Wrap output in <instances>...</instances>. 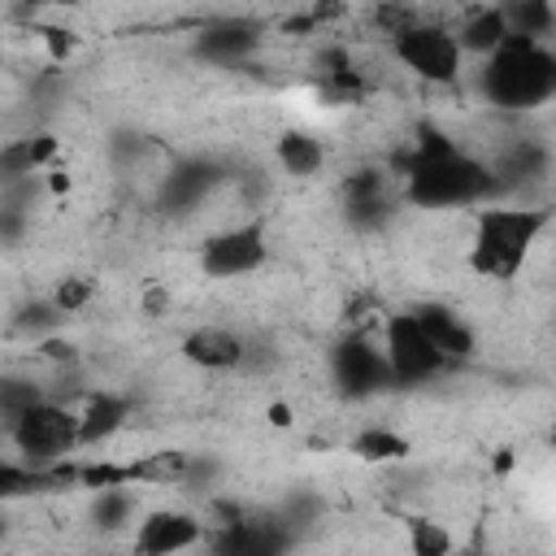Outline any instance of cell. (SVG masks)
Listing matches in <instances>:
<instances>
[{"mask_svg": "<svg viewBox=\"0 0 556 556\" xmlns=\"http://www.w3.org/2000/svg\"><path fill=\"white\" fill-rule=\"evenodd\" d=\"M478 83L495 109H534V104H547L556 91V56L534 39L508 35L482 61Z\"/></svg>", "mask_w": 556, "mask_h": 556, "instance_id": "1", "label": "cell"}, {"mask_svg": "<svg viewBox=\"0 0 556 556\" xmlns=\"http://www.w3.org/2000/svg\"><path fill=\"white\" fill-rule=\"evenodd\" d=\"M547 226H552L547 208H513V204L478 208V230H473V248H469L473 274L478 278H513Z\"/></svg>", "mask_w": 556, "mask_h": 556, "instance_id": "2", "label": "cell"}, {"mask_svg": "<svg viewBox=\"0 0 556 556\" xmlns=\"http://www.w3.org/2000/svg\"><path fill=\"white\" fill-rule=\"evenodd\" d=\"M404 178H408V195L417 204H426V208L473 204V200H482L495 187L491 169L482 161L465 156L460 148L452 156H443V161H408V174Z\"/></svg>", "mask_w": 556, "mask_h": 556, "instance_id": "3", "label": "cell"}, {"mask_svg": "<svg viewBox=\"0 0 556 556\" xmlns=\"http://www.w3.org/2000/svg\"><path fill=\"white\" fill-rule=\"evenodd\" d=\"M9 439L22 456V465L30 469H48L56 460H65L74 447H78V413L61 400H39L30 404L13 426H9Z\"/></svg>", "mask_w": 556, "mask_h": 556, "instance_id": "4", "label": "cell"}, {"mask_svg": "<svg viewBox=\"0 0 556 556\" xmlns=\"http://www.w3.org/2000/svg\"><path fill=\"white\" fill-rule=\"evenodd\" d=\"M391 52L404 70H413L421 83H434V87H447L460 78L465 70V56L456 48V35L447 26H434V22H417L413 30L395 35L391 39Z\"/></svg>", "mask_w": 556, "mask_h": 556, "instance_id": "5", "label": "cell"}, {"mask_svg": "<svg viewBox=\"0 0 556 556\" xmlns=\"http://www.w3.org/2000/svg\"><path fill=\"white\" fill-rule=\"evenodd\" d=\"M382 361L391 369V382H421V378H434L439 369H447L452 361L421 334V326L408 317V313H391L382 321Z\"/></svg>", "mask_w": 556, "mask_h": 556, "instance_id": "6", "label": "cell"}, {"mask_svg": "<svg viewBox=\"0 0 556 556\" xmlns=\"http://www.w3.org/2000/svg\"><path fill=\"white\" fill-rule=\"evenodd\" d=\"M269 256V239H265V222L252 217V222H239L222 235H213L204 248H200V269L208 278H243L252 269H261Z\"/></svg>", "mask_w": 556, "mask_h": 556, "instance_id": "7", "label": "cell"}, {"mask_svg": "<svg viewBox=\"0 0 556 556\" xmlns=\"http://www.w3.org/2000/svg\"><path fill=\"white\" fill-rule=\"evenodd\" d=\"M195 543H204V521L187 508H152L148 517H139L135 556H178Z\"/></svg>", "mask_w": 556, "mask_h": 556, "instance_id": "8", "label": "cell"}, {"mask_svg": "<svg viewBox=\"0 0 556 556\" xmlns=\"http://www.w3.org/2000/svg\"><path fill=\"white\" fill-rule=\"evenodd\" d=\"M330 369H334V382H343L348 395H374L391 382V369H387L382 352L365 339H343L330 352Z\"/></svg>", "mask_w": 556, "mask_h": 556, "instance_id": "9", "label": "cell"}, {"mask_svg": "<svg viewBox=\"0 0 556 556\" xmlns=\"http://www.w3.org/2000/svg\"><path fill=\"white\" fill-rule=\"evenodd\" d=\"M178 352H182L191 365L213 369V374L239 369V365L248 361V343H243L235 330H226V326H195V330H187Z\"/></svg>", "mask_w": 556, "mask_h": 556, "instance_id": "10", "label": "cell"}, {"mask_svg": "<svg viewBox=\"0 0 556 556\" xmlns=\"http://www.w3.org/2000/svg\"><path fill=\"white\" fill-rule=\"evenodd\" d=\"M408 317L421 326V334L447 356V361H465V356H473V330L447 308V304H417V308H408Z\"/></svg>", "mask_w": 556, "mask_h": 556, "instance_id": "11", "label": "cell"}, {"mask_svg": "<svg viewBox=\"0 0 556 556\" xmlns=\"http://www.w3.org/2000/svg\"><path fill=\"white\" fill-rule=\"evenodd\" d=\"M130 417V400L117 395V391H96L87 400V408L78 413V447H91V443H104L109 434H117Z\"/></svg>", "mask_w": 556, "mask_h": 556, "instance_id": "12", "label": "cell"}, {"mask_svg": "<svg viewBox=\"0 0 556 556\" xmlns=\"http://www.w3.org/2000/svg\"><path fill=\"white\" fill-rule=\"evenodd\" d=\"M452 35H456L460 56H478V61H486V56L508 39V26H504L500 4H491V9H473Z\"/></svg>", "mask_w": 556, "mask_h": 556, "instance_id": "13", "label": "cell"}, {"mask_svg": "<svg viewBox=\"0 0 556 556\" xmlns=\"http://www.w3.org/2000/svg\"><path fill=\"white\" fill-rule=\"evenodd\" d=\"M256 43H261V35H256V26L243 22V17L213 22V26H204L200 39H195V48H200L208 61H239V56H248Z\"/></svg>", "mask_w": 556, "mask_h": 556, "instance_id": "14", "label": "cell"}, {"mask_svg": "<svg viewBox=\"0 0 556 556\" xmlns=\"http://www.w3.org/2000/svg\"><path fill=\"white\" fill-rule=\"evenodd\" d=\"M274 152H278V165H282L291 178H313V174H321V165H326V148H321V139L308 135V130H282L278 143H274Z\"/></svg>", "mask_w": 556, "mask_h": 556, "instance_id": "15", "label": "cell"}, {"mask_svg": "<svg viewBox=\"0 0 556 556\" xmlns=\"http://www.w3.org/2000/svg\"><path fill=\"white\" fill-rule=\"evenodd\" d=\"M348 452L361 456V460H369V465H395V460H404L413 452V443L404 434L387 430V426H365L361 434H352Z\"/></svg>", "mask_w": 556, "mask_h": 556, "instance_id": "16", "label": "cell"}, {"mask_svg": "<svg viewBox=\"0 0 556 556\" xmlns=\"http://www.w3.org/2000/svg\"><path fill=\"white\" fill-rule=\"evenodd\" d=\"M500 13H504L508 35H517V39H534V43H543V39L552 35V22H556V9H552V4H543V0L500 4Z\"/></svg>", "mask_w": 556, "mask_h": 556, "instance_id": "17", "label": "cell"}, {"mask_svg": "<svg viewBox=\"0 0 556 556\" xmlns=\"http://www.w3.org/2000/svg\"><path fill=\"white\" fill-rule=\"evenodd\" d=\"M187 465H191V452H182V447H165V452H152V456H143V460H130V482L174 486V482H182Z\"/></svg>", "mask_w": 556, "mask_h": 556, "instance_id": "18", "label": "cell"}, {"mask_svg": "<svg viewBox=\"0 0 556 556\" xmlns=\"http://www.w3.org/2000/svg\"><path fill=\"white\" fill-rule=\"evenodd\" d=\"M135 517V491L130 486H104V491H96V504H91V521L100 526V530H122L126 521Z\"/></svg>", "mask_w": 556, "mask_h": 556, "instance_id": "19", "label": "cell"}, {"mask_svg": "<svg viewBox=\"0 0 556 556\" xmlns=\"http://www.w3.org/2000/svg\"><path fill=\"white\" fill-rule=\"evenodd\" d=\"M408 552L413 556H452V530L434 517H408Z\"/></svg>", "mask_w": 556, "mask_h": 556, "instance_id": "20", "label": "cell"}, {"mask_svg": "<svg viewBox=\"0 0 556 556\" xmlns=\"http://www.w3.org/2000/svg\"><path fill=\"white\" fill-rule=\"evenodd\" d=\"M39 400H43V387L35 378H0V421L4 426H13Z\"/></svg>", "mask_w": 556, "mask_h": 556, "instance_id": "21", "label": "cell"}, {"mask_svg": "<svg viewBox=\"0 0 556 556\" xmlns=\"http://www.w3.org/2000/svg\"><path fill=\"white\" fill-rule=\"evenodd\" d=\"M91 295H96V282H91V278H83V274H70V278H61V282H56L52 304H56V313H61V317H70V313H83V308L91 304Z\"/></svg>", "mask_w": 556, "mask_h": 556, "instance_id": "22", "label": "cell"}, {"mask_svg": "<svg viewBox=\"0 0 556 556\" xmlns=\"http://www.w3.org/2000/svg\"><path fill=\"white\" fill-rule=\"evenodd\" d=\"M22 178H35V165H30V152H26V139H9L0 148V187H13Z\"/></svg>", "mask_w": 556, "mask_h": 556, "instance_id": "23", "label": "cell"}, {"mask_svg": "<svg viewBox=\"0 0 556 556\" xmlns=\"http://www.w3.org/2000/svg\"><path fill=\"white\" fill-rule=\"evenodd\" d=\"M374 22L382 26V35H404V30H413L417 22H421V13L417 9H404V4H378L374 9Z\"/></svg>", "mask_w": 556, "mask_h": 556, "instance_id": "24", "label": "cell"}, {"mask_svg": "<svg viewBox=\"0 0 556 556\" xmlns=\"http://www.w3.org/2000/svg\"><path fill=\"white\" fill-rule=\"evenodd\" d=\"M39 39H43V48L52 52V61H70V52H74V43H78L65 26H39Z\"/></svg>", "mask_w": 556, "mask_h": 556, "instance_id": "25", "label": "cell"}, {"mask_svg": "<svg viewBox=\"0 0 556 556\" xmlns=\"http://www.w3.org/2000/svg\"><path fill=\"white\" fill-rule=\"evenodd\" d=\"M43 361H52V365H74L78 361V348L70 343V339H61V334H48V339H39V348H35Z\"/></svg>", "mask_w": 556, "mask_h": 556, "instance_id": "26", "label": "cell"}, {"mask_svg": "<svg viewBox=\"0 0 556 556\" xmlns=\"http://www.w3.org/2000/svg\"><path fill=\"white\" fill-rule=\"evenodd\" d=\"M26 152H30V165L39 169V165H48V161L61 152V139H56V135H48V130L26 135Z\"/></svg>", "mask_w": 556, "mask_h": 556, "instance_id": "27", "label": "cell"}, {"mask_svg": "<svg viewBox=\"0 0 556 556\" xmlns=\"http://www.w3.org/2000/svg\"><path fill=\"white\" fill-rule=\"evenodd\" d=\"M17 321H22V326H35V330H48V326H56V321H61V313H56V304H52V300H39V304H30Z\"/></svg>", "mask_w": 556, "mask_h": 556, "instance_id": "28", "label": "cell"}, {"mask_svg": "<svg viewBox=\"0 0 556 556\" xmlns=\"http://www.w3.org/2000/svg\"><path fill=\"white\" fill-rule=\"evenodd\" d=\"M165 308H169V295H165L161 287L143 291V313H148V317H165Z\"/></svg>", "mask_w": 556, "mask_h": 556, "instance_id": "29", "label": "cell"}, {"mask_svg": "<svg viewBox=\"0 0 556 556\" xmlns=\"http://www.w3.org/2000/svg\"><path fill=\"white\" fill-rule=\"evenodd\" d=\"M265 417H269L274 426H282V430H287V426L295 421V413H291V404H282V400H274V404L265 408Z\"/></svg>", "mask_w": 556, "mask_h": 556, "instance_id": "30", "label": "cell"}, {"mask_svg": "<svg viewBox=\"0 0 556 556\" xmlns=\"http://www.w3.org/2000/svg\"><path fill=\"white\" fill-rule=\"evenodd\" d=\"M48 191L52 195H65L70 191V174L65 169H48Z\"/></svg>", "mask_w": 556, "mask_h": 556, "instance_id": "31", "label": "cell"}, {"mask_svg": "<svg viewBox=\"0 0 556 556\" xmlns=\"http://www.w3.org/2000/svg\"><path fill=\"white\" fill-rule=\"evenodd\" d=\"M248 556H287V552H278V547H261V552H248Z\"/></svg>", "mask_w": 556, "mask_h": 556, "instance_id": "32", "label": "cell"}, {"mask_svg": "<svg viewBox=\"0 0 556 556\" xmlns=\"http://www.w3.org/2000/svg\"><path fill=\"white\" fill-rule=\"evenodd\" d=\"M452 556H486L482 547H465V552H452Z\"/></svg>", "mask_w": 556, "mask_h": 556, "instance_id": "33", "label": "cell"}, {"mask_svg": "<svg viewBox=\"0 0 556 556\" xmlns=\"http://www.w3.org/2000/svg\"><path fill=\"white\" fill-rule=\"evenodd\" d=\"M0 543H4V517H0Z\"/></svg>", "mask_w": 556, "mask_h": 556, "instance_id": "34", "label": "cell"}]
</instances>
